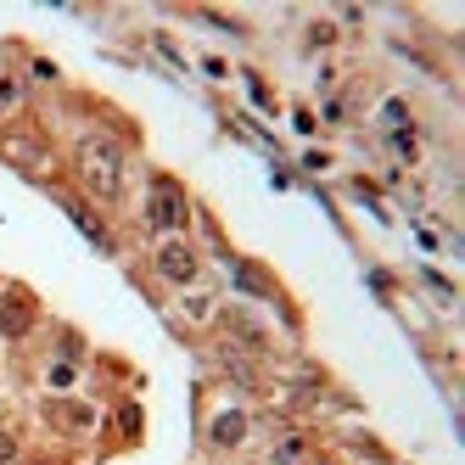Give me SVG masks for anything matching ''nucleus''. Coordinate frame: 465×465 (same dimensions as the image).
I'll list each match as a JSON object with an SVG mask.
<instances>
[{"label":"nucleus","instance_id":"nucleus-6","mask_svg":"<svg viewBox=\"0 0 465 465\" xmlns=\"http://www.w3.org/2000/svg\"><path fill=\"white\" fill-rule=\"evenodd\" d=\"M242 431H247V420H242V415H219V420H213V443H219V449H230V443H242Z\"/></svg>","mask_w":465,"mask_h":465},{"label":"nucleus","instance_id":"nucleus-4","mask_svg":"<svg viewBox=\"0 0 465 465\" xmlns=\"http://www.w3.org/2000/svg\"><path fill=\"white\" fill-rule=\"evenodd\" d=\"M28 320H35V309H28L23 297H6V303H0V331H6V337H28Z\"/></svg>","mask_w":465,"mask_h":465},{"label":"nucleus","instance_id":"nucleus-3","mask_svg":"<svg viewBox=\"0 0 465 465\" xmlns=\"http://www.w3.org/2000/svg\"><path fill=\"white\" fill-rule=\"evenodd\" d=\"M157 270H163V281L185 286V281H196V252H191L185 242H169V247L157 252Z\"/></svg>","mask_w":465,"mask_h":465},{"label":"nucleus","instance_id":"nucleus-2","mask_svg":"<svg viewBox=\"0 0 465 465\" xmlns=\"http://www.w3.org/2000/svg\"><path fill=\"white\" fill-rule=\"evenodd\" d=\"M146 219L157 230H185L191 219V203H185V191L174 180H152V203H146Z\"/></svg>","mask_w":465,"mask_h":465},{"label":"nucleus","instance_id":"nucleus-7","mask_svg":"<svg viewBox=\"0 0 465 465\" xmlns=\"http://www.w3.org/2000/svg\"><path fill=\"white\" fill-rule=\"evenodd\" d=\"M12 454H17V443L6 438V431H0V460H12Z\"/></svg>","mask_w":465,"mask_h":465},{"label":"nucleus","instance_id":"nucleus-8","mask_svg":"<svg viewBox=\"0 0 465 465\" xmlns=\"http://www.w3.org/2000/svg\"><path fill=\"white\" fill-rule=\"evenodd\" d=\"M12 95H17L12 84H0V113H6V107H12Z\"/></svg>","mask_w":465,"mask_h":465},{"label":"nucleus","instance_id":"nucleus-5","mask_svg":"<svg viewBox=\"0 0 465 465\" xmlns=\"http://www.w3.org/2000/svg\"><path fill=\"white\" fill-rule=\"evenodd\" d=\"M62 213H68V219H74V224L84 230V236L95 242V247H107V230H102V224H95V219H90V213H84V208L74 203V196H62Z\"/></svg>","mask_w":465,"mask_h":465},{"label":"nucleus","instance_id":"nucleus-1","mask_svg":"<svg viewBox=\"0 0 465 465\" xmlns=\"http://www.w3.org/2000/svg\"><path fill=\"white\" fill-rule=\"evenodd\" d=\"M79 174H84V185L102 196V203H113V196L124 191V152H118V141L90 135L79 146Z\"/></svg>","mask_w":465,"mask_h":465}]
</instances>
